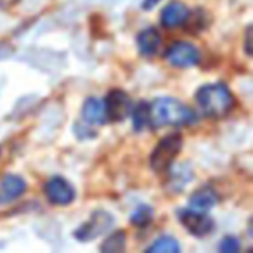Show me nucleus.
Returning a JSON list of instances; mask_svg holds the SVG:
<instances>
[{
    "instance_id": "obj_17",
    "label": "nucleus",
    "mask_w": 253,
    "mask_h": 253,
    "mask_svg": "<svg viewBox=\"0 0 253 253\" xmlns=\"http://www.w3.org/2000/svg\"><path fill=\"white\" fill-rule=\"evenodd\" d=\"M151 218H153V210L149 207H146V205H142V207H139L134 211V215L130 217V222L135 227H146L151 222Z\"/></svg>"
},
{
    "instance_id": "obj_14",
    "label": "nucleus",
    "mask_w": 253,
    "mask_h": 253,
    "mask_svg": "<svg viewBox=\"0 0 253 253\" xmlns=\"http://www.w3.org/2000/svg\"><path fill=\"white\" fill-rule=\"evenodd\" d=\"M148 252H151V253H179L180 245L177 243L175 238H172V236H162L158 241H155L151 246H149Z\"/></svg>"
},
{
    "instance_id": "obj_10",
    "label": "nucleus",
    "mask_w": 253,
    "mask_h": 253,
    "mask_svg": "<svg viewBox=\"0 0 253 253\" xmlns=\"http://www.w3.org/2000/svg\"><path fill=\"white\" fill-rule=\"evenodd\" d=\"M187 18H189V9L180 2H172L162 11L160 21L165 28H177V26L184 25Z\"/></svg>"
},
{
    "instance_id": "obj_20",
    "label": "nucleus",
    "mask_w": 253,
    "mask_h": 253,
    "mask_svg": "<svg viewBox=\"0 0 253 253\" xmlns=\"http://www.w3.org/2000/svg\"><path fill=\"white\" fill-rule=\"evenodd\" d=\"M19 0H0V9H5V7H11V5L18 4Z\"/></svg>"
},
{
    "instance_id": "obj_1",
    "label": "nucleus",
    "mask_w": 253,
    "mask_h": 253,
    "mask_svg": "<svg viewBox=\"0 0 253 253\" xmlns=\"http://www.w3.org/2000/svg\"><path fill=\"white\" fill-rule=\"evenodd\" d=\"M196 122L191 108L172 97H160L149 104V126H186Z\"/></svg>"
},
{
    "instance_id": "obj_19",
    "label": "nucleus",
    "mask_w": 253,
    "mask_h": 253,
    "mask_svg": "<svg viewBox=\"0 0 253 253\" xmlns=\"http://www.w3.org/2000/svg\"><path fill=\"white\" fill-rule=\"evenodd\" d=\"M158 2H160V0H144V2H142V7H144L146 11H149V9L155 7Z\"/></svg>"
},
{
    "instance_id": "obj_4",
    "label": "nucleus",
    "mask_w": 253,
    "mask_h": 253,
    "mask_svg": "<svg viewBox=\"0 0 253 253\" xmlns=\"http://www.w3.org/2000/svg\"><path fill=\"white\" fill-rule=\"evenodd\" d=\"M180 224L187 229L193 236L196 238H205V236L211 234L215 229V222L211 220V217H208L207 211H198L193 208H186V210L177 211Z\"/></svg>"
},
{
    "instance_id": "obj_21",
    "label": "nucleus",
    "mask_w": 253,
    "mask_h": 253,
    "mask_svg": "<svg viewBox=\"0 0 253 253\" xmlns=\"http://www.w3.org/2000/svg\"><path fill=\"white\" fill-rule=\"evenodd\" d=\"M250 33H252V28H248L246 32V54H252V45H250Z\"/></svg>"
},
{
    "instance_id": "obj_16",
    "label": "nucleus",
    "mask_w": 253,
    "mask_h": 253,
    "mask_svg": "<svg viewBox=\"0 0 253 253\" xmlns=\"http://www.w3.org/2000/svg\"><path fill=\"white\" fill-rule=\"evenodd\" d=\"M126 236L123 231H118L115 234H111L104 243H102L101 250L102 252H111V253H116V252H123L125 250V245H126Z\"/></svg>"
},
{
    "instance_id": "obj_6",
    "label": "nucleus",
    "mask_w": 253,
    "mask_h": 253,
    "mask_svg": "<svg viewBox=\"0 0 253 253\" xmlns=\"http://www.w3.org/2000/svg\"><path fill=\"white\" fill-rule=\"evenodd\" d=\"M165 59L175 68H191L200 63V50L187 42H175L165 52Z\"/></svg>"
},
{
    "instance_id": "obj_9",
    "label": "nucleus",
    "mask_w": 253,
    "mask_h": 253,
    "mask_svg": "<svg viewBox=\"0 0 253 253\" xmlns=\"http://www.w3.org/2000/svg\"><path fill=\"white\" fill-rule=\"evenodd\" d=\"M26 191V182L19 175H5L0 180V205H9L21 198Z\"/></svg>"
},
{
    "instance_id": "obj_22",
    "label": "nucleus",
    "mask_w": 253,
    "mask_h": 253,
    "mask_svg": "<svg viewBox=\"0 0 253 253\" xmlns=\"http://www.w3.org/2000/svg\"><path fill=\"white\" fill-rule=\"evenodd\" d=\"M7 50H4V49H2V47H0V57H2V56H7Z\"/></svg>"
},
{
    "instance_id": "obj_12",
    "label": "nucleus",
    "mask_w": 253,
    "mask_h": 253,
    "mask_svg": "<svg viewBox=\"0 0 253 253\" xmlns=\"http://www.w3.org/2000/svg\"><path fill=\"white\" fill-rule=\"evenodd\" d=\"M160 43H162V37L156 28H146L137 35V49L146 57L155 56L160 49Z\"/></svg>"
},
{
    "instance_id": "obj_15",
    "label": "nucleus",
    "mask_w": 253,
    "mask_h": 253,
    "mask_svg": "<svg viewBox=\"0 0 253 253\" xmlns=\"http://www.w3.org/2000/svg\"><path fill=\"white\" fill-rule=\"evenodd\" d=\"M132 123H134V128L137 132L148 128L149 126V104L148 102H141V104L135 106L134 115H132Z\"/></svg>"
},
{
    "instance_id": "obj_2",
    "label": "nucleus",
    "mask_w": 253,
    "mask_h": 253,
    "mask_svg": "<svg viewBox=\"0 0 253 253\" xmlns=\"http://www.w3.org/2000/svg\"><path fill=\"white\" fill-rule=\"evenodd\" d=\"M196 102L200 111L208 118H220L227 115L234 106V95L225 85L208 84L198 88Z\"/></svg>"
},
{
    "instance_id": "obj_5",
    "label": "nucleus",
    "mask_w": 253,
    "mask_h": 253,
    "mask_svg": "<svg viewBox=\"0 0 253 253\" xmlns=\"http://www.w3.org/2000/svg\"><path fill=\"white\" fill-rule=\"evenodd\" d=\"M113 224H115V218H113L111 213H108V211H104V210H97V211H94V215H92L85 224H82L80 227L75 231V238H77L78 241H92V239L104 234Z\"/></svg>"
},
{
    "instance_id": "obj_8",
    "label": "nucleus",
    "mask_w": 253,
    "mask_h": 253,
    "mask_svg": "<svg viewBox=\"0 0 253 253\" xmlns=\"http://www.w3.org/2000/svg\"><path fill=\"white\" fill-rule=\"evenodd\" d=\"M106 104V116L113 122H122L130 113V97L123 90H111L108 99L104 101Z\"/></svg>"
},
{
    "instance_id": "obj_3",
    "label": "nucleus",
    "mask_w": 253,
    "mask_h": 253,
    "mask_svg": "<svg viewBox=\"0 0 253 253\" xmlns=\"http://www.w3.org/2000/svg\"><path fill=\"white\" fill-rule=\"evenodd\" d=\"M182 146H184V139L180 134H170L167 137H163L151 153V158H149L151 169L155 172H165V170H169L170 165L173 163V160L180 153Z\"/></svg>"
},
{
    "instance_id": "obj_18",
    "label": "nucleus",
    "mask_w": 253,
    "mask_h": 253,
    "mask_svg": "<svg viewBox=\"0 0 253 253\" xmlns=\"http://www.w3.org/2000/svg\"><path fill=\"white\" fill-rule=\"evenodd\" d=\"M239 248H241V245H239L238 239L232 238V236L224 238V239H222V243H220V246H218V250H220L222 253H236Z\"/></svg>"
},
{
    "instance_id": "obj_13",
    "label": "nucleus",
    "mask_w": 253,
    "mask_h": 253,
    "mask_svg": "<svg viewBox=\"0 0 253 253\" xmlns=\"http://www.w3.org/2000/svg\"><path fill=\"white\" fill-rule=\"evenodd\" d=\"M218 196L213 189L210 187H203V189L196 191V193L191 196V208L198 211H208L217 205Z\"/></svg>"
},
{
    "instance_id": "obj_11",
    "label": "nucleus",
    "mask_w": 253,
    "mask_h": 253,
    "mask_svg": "<svg viewBox=\"0 0 253 253\" xmlns=\"http://www.w3.org/2000/svg\"><path fill=\"white\" fill-rule=\"evenodd\" d=\"M82 116L87 123L92 125H102V123L108 120L106 116V104L102 99L97 97H88L84 102V108H82Z\"/></svg>"
},
{
    "instance_id": "obj_7",
    "label": "nucleus",
    "mask_w": 253,
    "mask_h": 253,
    "mask_svg": "<svg viewBox=\"0 0 253 253\" xmlns=\"http://www.w3.org/2000/svg\"><path fill=\"white\" fill-rule=\"evenodd\" d=\"M43 193H45L47 200L52 205H70L75 200V189L66 179L63 177H52L45 182L43 186Z\"/></svg>"
}]
</instances>
